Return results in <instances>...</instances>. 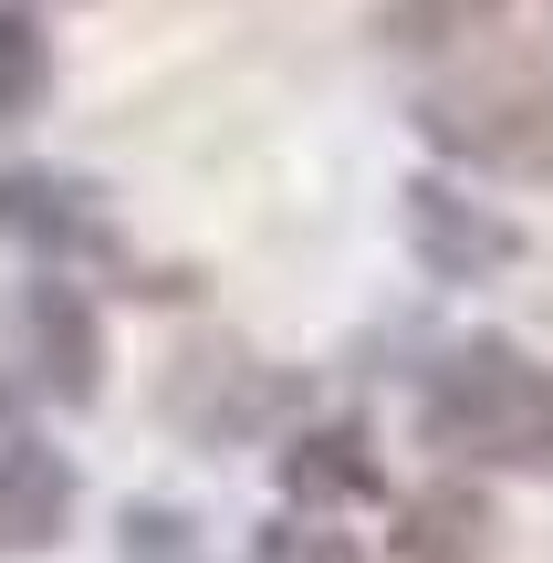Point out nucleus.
<instances>
[{
  "instance_id": "nucleus-3",
  "label": "nucleus",
  "mask_w": 553,
  "mask_h": 563,
  "mask_svg": "<svg viewBox=\"0 0 553 563\" xmlns=\"http://www.w3.org/2000/svg\"><path fill=\"white\" fill-rule=\"evenodd\" d=\"M11 344H21V365H32V386H42V397H63V407H84V397L104 386L95 302H84L63 272L21 282V302H11Z\"/></svg>"
},
{
  "instance_id": "nucleus-13",
  "label": "nucleus",
  "mask_w": 553,
  "mask_h": 563,
  "mask_svg": "<svg viewBox=\"0 0 553 563\" xmlns=\"http://www.w3.org/2000/svg\"><path fill=\"white\" fill-rule=\"evenodd\" d=\"M251 563H366L345 543V532H324V522H272L262 543H251Z\"/></svg>"
},
{
  "instance_id": "nucleus-9",
  "label": "nucleus",
  "mask_w": 553,
  "mask_h": 563,
  "mask_svg": "<svg viewBox=\"0 0 553 563\" xmlns=\"http://www.w3.org/2000/svg\"><path fill=\"white\" fill-rule=\"evenodd\" d=\"M283 490L292 501H366L376 490V460H366V439H355V428H303V439L283 449Z\"/></svg>"
},
{
  "instance_id": "nucleus-2",
  "label": "nucleus",
  "mask_w": 553,
  "mask_h": 563,
  "mask_svg": "<svg viewBox=\"0 0 553 563\" xmlns=\"http://www.w3.org/2000/svg\"><path fill=\"white\" fill-rule=\"evenodd\" d=\"M418 136L460 167H501V178H543L553 167V84L501 63V74H471V84H439L418 104Z\"/></svg>"
},
{
  "instance_id": "nucleus-7",
  "label": "nucleus",
  "mask_w": 553,
  "mask_h": 563,
  "mask_svg": "<svg viewBox=\"0 0 553 563\" xmlns=\"http://www.w3.org/2000/svg\"><path fill=\"white\" fill-rule=\"evenodd\" d=\"M272 407H283V386H272L251 355H199V365H178V386H167V418L199 428V439H241V428H262Z\"/></svg>"
},
{
  "instance_id": "nucleus-12",
  "label": "nucleus",
  "mask_w": 553,
  "mask_h": 563,
  "mask_svg": "<svg viewBox=\"0 0 553 563\" xmlns=\"http://www.w3.org/2000/svg\"><path fill=\"white\" fill-rule=\"evenodd\" d=\"M125 563H199V532H188L178 511L136 501V511H125Z\"/></svg>"
},
{
  "instance_id": "nucleus-4",
  "label": "nucleus",
  "mask_w": 553,
  "mask_h": 563,
  "mask_svg": "<svg viewBox=\"0 0 553 563\" xmlns=\"http://www.w3.org/2000/svg\"><path fill=\"white\" fill-rule=\"evenodd\" d=\"M397 199H408V241H418V262H429L439 282H491L522 251V230L501 220V209L460 199V188H439V178H408Z\"/></svg>"
},
{
  "instance_id": "nucleus-6",
  "label": "nucleus",
  "mask_w": 553,
  "mask_h": 563,
  "mask_svg": "<svg viewBox=\"0 0 553 563\" xmlns=\"http://www.w3.org/2000/svg\"><path fill=\"white\" fill-rule=\"evenodd\" d=\"M74 522V460L42 439H0V563L53 553Z\"/></svg>"
},
{
  "instance_id": "nucleus-5",
  "label": "nucleus",
  "mask_w": 553,
  "mask_h": 563,
  "mask_svg": "<svg viewBox=\"0 0 553 563\" xmlns=\"http://www.w3.org/2000/svg\"><path fill=\"white\" fill-rule=\"evenodd\" d=\"M0 230H11L32 262H95L115 230H104V209H95V188L84 178H53V167H11L0 178Z\"/></svg>"
},
{
  "instance_id": "nucleus-10",
  "label": "nucleus",
  "mask_w": 553,
  "mask_h": 563,
  "mask_svg": "<svg viewBox=\"0 0 553 563\" xmlns=\"http://www.w3.org/2000/svg\"><path fill=\"white\" fill-rule=\"evenodd\" d=\"M42 95H53V42L21 0H0V125H21Z\"/></svg>"
},
{
  "instance_id": "nucleus-1",
  "label": "nucleus",
  "mask_w": 553,
  "mask_h": 563,
  "mask_svg": "<svg viewBox=\"0 0 553 563\" xmlns=\"http://www.w3.org/2000/svg\"><path fill=\"white\" fill-rule=\"evenodd\" d=\"M418 428H429V449L471 470H553V365H533L501 334H471L429 376Z\"/></svg>"
},
{
  "instance_id": "nucleus-8",
  "label": "nucleus",
  "mask_w": 553,
  "mask_h": 563,
  "mask_svg": "<svg viewBox=\"0 0 553 563\" xmlns=\"http://www.w3.org/2000/svg\"><path fill=\"white\" fill-rule=\"evenodd\" d=\"M491 501H480L471 481H439V490H418L408 511H397V563H491Z\"/></svg>"
},
{
  "instance_id": "nucleus-11",
  "label": "nucleus",
  "mask_w": 553,
  "mask_h": 563,
  "mask_svg": "<svg viewBox=\"0 0 553 563\" xmlns=\"http://www.w3.org/2000/svg\"><path fill=\"white\" fill-rule=\"evenodd\" d=\"M501 0H387L376 11V42H397V53H429V42H450V32H480Z\"/></svg>"
}]
</instances>
